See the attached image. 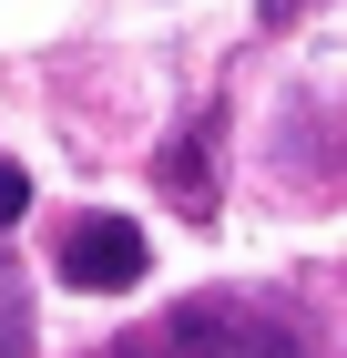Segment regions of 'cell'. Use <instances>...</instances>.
<instances>
[{
    "mask_svg": "<svg viewBox=\"0 0 347 358\" xmlns=\"http://www.w3.org/2000/svg\"><path fill=\"white\" fill-rule=\"evenodd\" d=\"M0 358H31V287L10 256H0Z\"/></svg>",
    "mask_w": 347,
    "mask_h": 358,
    "instance_id": "4",
    "label": "cell"
},
{
    "mask_svg": "<svg viewBox=\"0 0 347 358\" xmlns=\"http://www.w3.org/2000/svg\"><path fill=\"white\" fill-rule=\"evenodd\" d=\"M174 348H194V358H307V338L245 297H194V307H174Z\"/></svg>",
    "mask_w": 347,
    "mask_h": 358,
    "instance_id": "1",
    "label": "cell"
},
{
    "mask_svg": "<svg viewBox=\"0 0 347 358\" xmlns=\"http://www.w3.org/2000/svg\"><path fill=\"white\" fill-rule=\"evenodd\" d=\"M154 185H163V205H184L194 225L214 215V113L194 123V134H174V143L154 154Z\"/></svg>",
    "mask_w": 347,
    "mask_h": 358,
    "instance_id": "3",
    "label": "cell"
},
{
    "mask_svg": "<svg viewBox=\"0 0 347 358\" xmlns=\"http://www.w3.org/2000/svg\"><path fill=\"white\" fill-rule=\"evenodd\" d=\"M21 215H31V174L0 164V225H21Z\"/></svg>",
    "mask_w": 347,
    "mask_h": 358,
    "instance_id": "6",
    "label": "cell"
},
{
    "mask_svg": "<svg viewBox=\"0 0 347 358\" xmlns=\"http://www.w3.org/2000/svg\"><path fill=\"white\" fill-rule=\"evenodd\" d=\"M103 358H184V348H174V328H143V338H112Z\"/></svg>",
    "mask_w": 347,
    "mask_h": 358,
    "instance_id": "5",
    "label": "cell"
},
{
    "mask_svg": "<svg viewBox=\"0 0 347 358\" xmlns=\"http://www.w3.org/2000/svg\"><path fill=\"white\" fill-rule=\"evenodd\" d=\"M143 266H154V246H143L133 215H82L61 236V276L82 297H123V287H143Z\"/></svg>",
    "mask_w": 347,
    "mask_h": 358,
    "instance_id": "2",
    "label": "cell"
}]
</instances>
